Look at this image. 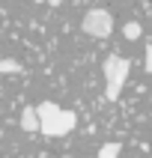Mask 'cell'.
Returning <instances> with one entry per match:
<instances>
[{"label":"cell","instance_id":"obj_11","mask_svg":"<svg viewBox=\"0 0 152 158\" xmlns=\"http://www.w3.org/2000/svg\"><path fill=\"white\" fill-rule=\"evenodd\" d=\"M0 137H3V134H0Z\"/></svg>","mask_w":152,"mask_h":158},{"label":"cell","instance_id":"obj_10","mask_svg":"<svg viewBox=\"0 0 152 158\" xmlns=\"http://www.w3.org/2000/svg\"><path fill=\"white\" fill-rule=\"evenodd\" d=\"M66 158H72V155H66Z\"/></svg>","mask_w":152,"mask_h":158},{"label":"cell","instance_id":"obj_1","mask_svg":"<svg viewBox=\"0 0 152 158\" xmlns=\"http://www.w3.org/2000/svg\"><path fill=\"white\" fill-rule=\"evenodd\" d=\"M36 114H39V131H42L45 137H66V134L78 125L75 110H63L57 102L36 105Z\"/></svg>","mask_w":152,"mask_h":158},{"label":"cell","instance_id":"obj_2","mask_svg":"<svg viewBox=\"0 0 152 158\" xmlns=\"http://www.w3.org/2000/svg\"><path fill=\"white\" fill-rule=\"evenodd\" d=\"M105 72V98L107 102H116L119 93H122L125 81H128V72H131V60L128 57H119V54H110L101 66Z\"/></svg>","mask_w":152,"mask_h":158},{"label":"cell","instance_id":"obj_6","mask_svg":"<svg viewBox=\"0 0 152 158\" xmlns=\"http://www.w3.org/2000/svg\"><path fill=\"white\" fill-rule=\"evenodd\" d=\"M119 152H122V146H119V143H105V146L98 149L96 158H119Z\"/></svg>","mask_w":152,"mask_h":158},{"label":"cell","instance_id":"obj_3","mask_svg":"<svg viewBox=\"0 0 152 158\" xmlns=\"http://www.w3.org/2000/svg\"><path fill=\"white\" fill-rule=\"evenodd\" d=\"M80 27H84L87 36L107 39V36L113 33V15H110L107 9H89L87 15H84V21H80Z\"/></svg>","mask_w":152,"mask_h":158},{"label":"cell","instance_id":"obj_8","mask_svg":"<svg viewBox=\"0 0 152 158\" xmlns=\"http://www.w3.org/2000/svg\"><path fill=\"white\" fill-rule=\"evenodd\" d=\"M143 69L152 75V45H146V63H143Z\"/></svg>","mask_w":152,"mask_h":158},{"label":"cell","instance_id":"obj_5","mask_svg":"<svg viewBox=\"0 0 152 158\" xmlns=\"http://www.w3.org/2000/svg\"><path fill=\"white\" fill-rule=\"evenodd\" d=\"M21 72V63L12 60V57H3L0 60V75H18Z\"/></svg>","mask_w":152,"mask_h":158},{"label":"cell","instance_id":"obj_7","mask_svg":"<svg viewBox=\"0 0 152 158\" xmlns=\"http://www.w3.org/2000/svg\"><path fill=\"white\" fill-rule=\"evenodd\" d=\"M122 36L134 42V39H140V36H143V30H140V24H137V21H128V24L122 27Z\"/></svg>","mask_w":152,"mask_h":158},{"label":"cell","instance_id":"obj_4","mask_svg":"<svg viewBox=\"0 0 152 158\" xmlns=\"http://www.w3.org/2000/svg\"><path fill=\"white\" fill-rule=\"evenodd\" d=\"M21 128L24 131H39V114H36V107L27 105L24 114H21Z\"/></svg>","mask_w":152,"mask_h":158},{"label":"cell","instance_id":"obj_9","mask_svg":"<svg viewBox=\"0 0 152 158\" xmlns=\"http://www.w3.org/2000/svg\"><path fill=\"white\" fill-rule=\"evenodd\" d=\"M60 3H63V0H48V6H54V9L60 6Z\"/></svg>","mask_w":152,"mask_h":158}]
</instances>
